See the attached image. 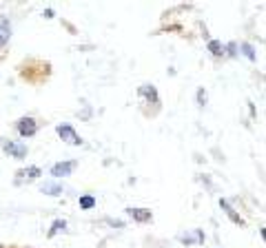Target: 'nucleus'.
<instances>
[{"mask_svg": "<svg viewBox=\"0 0 266 248\" xmlns=\"http://www.w3.org/2000/svg\"><path fill=\"white\" fill-rule=\"evenodd\" d=\"M56 131H58V135H60L62 140L67 142V144H71V146H80V144H82V137L78 135L76 131H73L71 124H60Z\"/></svg>", "mask_w": 266, "mask_h": 248, "instance_id": "1", "label": "nucleus"}, {"mask_svg": "<svg viewBox=\"0 0 266 248\" xmlns=\"http://www.w3.org/2000/svg\"><path fill=\"white\" fill-rule=\"evenodd\" d=\"M2 148L16 160H22L27 155V144L24 142H2Z\"/></svg>", "mask_w": 266, "mask_h": 248, "instance_id": "2", "label": "nucleus"}, {"mask_svg": "<svg viewBox=\"0 0 266 248\" xmlns=\"http://www.w3.org/2000/svg\"><path fill=\"white\" fill-rule=\"evenodd\" d=\"M36 131H38V126H36L33 118H20V120H18V133H20L22 137H31Z\"/></svg>", "mask_w": 266, "mask_h": 248, "instance_id": "3", "label": "nucleus"}, {"mask_svg": "<svg viewBox=\"0 0 266 248\" xmlns=\"http://www.w3.org/2000/svg\"><path fill=\"white\" fill-rule=\"evenodd\" d=\"M16 175H18L16 177L18 184H22V182H33V180H38V177H40V168H38V166H27V168H20Z\"/></svg>", "mask_w": 266, "mask_h": 248, "instance_id": "4", "label": "nucleus"}, {"mask_svg": "<svg viewBox=\"0 0 266 248\" xmlns=\"http://www.w3.org/2000/svg\"><path fill=\"white\" fill-rule=\"evenodd\" d=\"M73 168H76V162H58V164L51 166V175L53 177H67L73 173Z\"/></svg>", "mask_w": 266, "mask_h": 248, "instance_id": "5", "label": "nucleus"}, {"mask_svg": "<svg viewBox=\"0 0 266 248\" xmlns=\"http://www.w3.org/2000/svg\"><path fill=\"white\" fill-rule=\"evenodd\" d=\"M127 215L131 217L133 222H140V224H144V222H151V211H146V208H127Z\"/></svg>", "mask_w": 266, "mask_h": 248, "instance_id": "6", "label": "nucleus"}, {"mask_svg": "<svg viewBox=\"0 0 266 248\" xmlns=\"http://www.w3.org/2000/svg\"><path fill=\"white\" fill-rule=\"evenodd\" d=\"M137 93H140V98L142 100H149V102H157V91H155V87L153 84H142L140 89H137Z\"/></svg>", "mask_w": 266, "mask_h": 248, "instance_id": "7", "label": "nucleus"}, {"mask_svg": "<svg viewBox=\"0 0 266 248\" xmlns=\"http://www.w3.org/2000/svg\"><path fill=\"white\" fill-rule=\"evenodd\" d=\"M11 38V24H9L7 18H0V47L9 42Z\"/></svg>", "mask_w": 266, "mask_h": 248, "instance_id": "8", "label": "nucleus"}, {"mask_svg": "<svg viewBox=\"0 0 266 248\" xmlns=\"http://www.w3.org/2000/svg\"><path fill=\"white\" fill-rule=\"evenodd\" d=\"M42 193L44 195H51V197H60L62 193H65V188L60 184H56V182H44L42 184Z\"/></svg>", "mask_w": 266, "mask_h": 248, "instance_id": "9", "label": "nucleus"}, {"mask_svg": "<svg viewBox=\"0 0 266 248\" xmlns=\"http://www.w3.org/2000/svg\"><path fill=\"white\" fill-rule=\"evenodd\" d=\"M177 240H180L182 244H186V246H189V244H202V242H204V233L195 231V235H184V233H182Z\"/></svg>", "mask_w": 266, "mask_h": 248, "instance_id": "10", "label": "nucleus"}, {"mask_svg": "<svg viewBox=\"0 0 266 248\" xmlns=\"http://www.w3.org/2000/svg\"><path fill=\"white\" fill-rule=\"evenodd\" d=\"M220 206H222V208H224V213H226V215H229V217H231V220H233V222H235V224H240V226H242V224H244V220H242V217H240V215H238V213H235V211H233V206H231V204H229V202H226V200H220Z\"/></svg>", "mask_w": 266, "mask_h": 248, "instance_id": "11", "label": "nucleus"}, {"mask_svg": "<svg viewBox=\"0 0 266 248\" xmlns=\"http://www.w3.org/2000/svg\"><path fill=\"white\" fill-rule=\"evenodd\" d=\"M224 44H222V42H218V40H209V51L211 53H213V56H224Z\"/></svg>", "mask_w": 266, "mask_h": 248, "instance_id": "12", "label": "nucleus"}, {"mask_svg": "<svg viewBox=\"0 0 266 248\" xmlns=\"http://www.w3.org/2000/svg\"><path fill=\"white\" fill-rule=\"evenodd\" d=\"M93 206H96V197H91V195H82L80 197V208H85V211H91Z\"/></svg>", "mask_w": 266, "mask_h": 248, "instance_id": "13", "label": "nucleus"}, {"mask_svg": "<svg viewBox=\"0 0 266 248\" xmlns=\"http://www.w3.org/2000/svg\"><path fill=\"white\" fill-rule=\"evenodd\" d=\"M65 228H67V222L65 220H56V222H53V224H51V231H49V235H58V233H60V231H65Z\"/></svg>", "mask_w": 266, "mask_h": 248, "instance_id": "14", "label": "nucleus"}, {"mask_svg": "<svg viewBox=\"0 0 266 248\" xmlns=\"http://www.w3.org/2000/svg\"><path fill=\"white\" fill-rule=\"evenodd\" d=\"M240 49H242V53L249 58V60H255V51H253V47H251L249 42H242L240 44Z\"/></svg>", "mask_w": 266, "mask_h": 248, "instance_id": "15", "label": "nucleus"}, {"mask_svg": "<svg viewBox=\"0 0 266 248\" xmlns=\"http://www.w3.org/2000/svg\"><path fill=\"white\" fill-rule=\"evenodd\" d=\"M206 102H209V93L204 89H198V107H206Z\"/></svg>", "mask_w": 266, "mask_h": 248, "instance_id": "16", "label": "nucleus"}, {"mask_svg": "<svg viewBox=\"0 0 266 248\" xmlns=\"http://www.w3.org/2000/svg\"><path fill=\"white\" fill-rule=\"evenodd\" d=\"M42 16H44V18H53V11H51V9H47V11H44Z\"/></svg>", "mask_w": 266, "mask_h": 248, "instance_id": "17", "label": "nucleus"}, {"mask_svg": "<svg viewBox=\"0 0 266 248\" xmlns=\"http://www.w3.org/2000/svg\"><path fill=\"white\" fill-rule=\"evenodd\" d=\"M229 56H235V44H229Z\"/></svg>", "mask_w": 266, "mask_h": 248, "instance_id": "18", "label": "nucleus"}]
</instances>
